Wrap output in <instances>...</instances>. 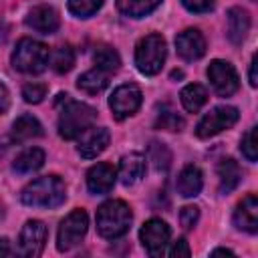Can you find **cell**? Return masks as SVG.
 <instances>
[{
    "label": "cell",
    "instance_id": "cell-1",
    "mask_svg": "<svg viewBox=\"0 0 258 258\" xmlns=\"http://www.w3.org/2000/svg\"><path fill=\"white\" fill-rule=\"evenodd\" d=\"M64 198H67V187L62 179L56 175L38 177L30 181L20 194L22 204L30 208H56L64 202Z\"/></svg>",
    "mask_w": 258,
    "mask_h": 258
},
{
    "label": "cell",
    "instance_id": "cell-2",
    "mask_svg": "<svg viewBox=\"0 0 258 258\" xmlns=\"http://www.w3.org/2000/svg\"><path fill=\"white\" fill-rule=\"evenodd\" d=\"M131 208L121 200H109L97 210V230L103 238L115 240L123 236L131 226Z\"/></svg>",
    "mask_w": 258,
    "mask_h": 258
},
{
    "label": "cell",
    "instance_id": "cell-3",
    "mask_svg": "<svg viewBox=\"0 0 258 258\" xmlns=\"http://www.w3.org/2000/svg\"><path fill=\"white\" fill-rule=\"evenodd\" d=\"M67 97H64V107L60 109V115H58V133L64 139H75L93 125L97 111L87 103L71 101Z\"/></svg>",
    "mask_w": 258,
    "mask_h": 258
},
{
    "label": "cell",
    "instance_id": "cell-4",
    "mask_svg": "<svg viewBox=\"0 0 258 258\" xmlns=\"http://www.w3.org/2000/svg\"><path fill=\"white\" fill-rule=\"evenodd\" d=\"M48 58H50V52L46 44L34 38H22L18 40L12 52V67L26 75H38L46 69Z\"/></svg>",
    "mask_w": 258,
    "mask_h": 258
},
{
    "label": "cell",
    "instance_id": "cell-5",
    "mask_svg": "<svg viewBox=\"0 0 258 258\" xmlns=\"http://www.w3.org/2000/svg\"><path fill=\"white\" fill-rule=\"evenodd\" d=\"M165 40L161 34H147L143 36L135 46V64L139 73L151 77L157 75L165 62Z\"/></svg>",
    "mask_w": 258,
    "mask_h": 258
},
{
    "label": "cell",
    "instance_id": "cell-6",
    "mask_svg": "<svg viewBox=\"0 0 258 258\" xmlns=\"http://www.w3.org/2000/svg\"><path fill=\"white\" fill-rule=\"evenodd\" d=\"M240 113L236 107H230V105H220V107H214L210 113H206L202 117V121L198 123L196 127V135L200 139H210L218 133H222L224 129H230L236 121H238Z\"/></svg>",
    "mask_w": 258,
    "mask_h": 258
},
{
    "label": "cell",
    "instance_id": "cell-7",
    "mask_svg": "<svg viewBox=\"0 0 258 258\" xmlns=\"http://www.w3.org/2000/svg\"><path fill=\"white\" fill-rule=\"evenodd\" d=\"M89 228V216L85 210H75L71 212L58 226V234H56V248L60 252H67L71 248H75L87 234Z\"/></svg>",
    "mask_w": 258,
    "mask_h": 258
},
{
    "label": "cell",
    "instance_id": "cell-8",
    "mask_svg": "<svg viewBox=\"0 0 258 258\" xmlns=\"http://www.w3.org/2000/svg\"><path fill=\"white\" fill-rule=\"evenodd\" d=\"M208 79H210L214 91H216L220 97H230V95H234V93L238 91V85H240L236 69H234L230 62L220 60V58H216V60L210 62V67H208Z\"/></svg>",
    "mask_w": 258,
    "mask_h": 258
},
{
    "label": "cell",
    "instance_id": "cell-9",
    "mask_svg": "<svg viewBox=\"0 0 258 258\" xmlns=\"http://www.w3.org/2000/svg\"><path fill=\"white\" fill-rule=\"evenodd\" d=\"M169 236H171L169 226L163 220H157V218L147 220L143 224L141 232H139L141 244H143V248L147 250L149 256H161L165 252V246L169 242Z\"/></svg>",
    "mask_w": 258,
    "mask_h": 258
},
{
    "label": "cell",
    "instance_id": "cell-10",
    "mask_svg": "<svg viewBox=\"0 0 258 258\" xmlns=\"http://www.w3.org/2000/svg\"><path fill=\"white\" fill-rule=\"evenodd\" d=\"M141 101H143V95L137 85H121L113 91L109 99V107L117 119H125L137 113V109L141 107Z\"/></svg>",
    "mask_w": 258,
    "mask_h": 258
},
{
    "label": "cell",
    "instance_id": "cell-11",
    "mask_svg": "<svg viewBox=\"0 0 258 258\" xmlns=\"http://www.w3.org/2000/svg\"><path fill=\"white\" fill-rule=\"evenodd\" d=\"M46 244V226L40 220H28L20 230L18 252L26 258H36L42 254Z\"/></svg>",
    "mask_w": 258,
    "mask_h": 258
},
{
    "label": "cell",
    "instance_id": "cell-12",
    "mask_svg": "<svg viewBox=\"0 0 258 258\" xmlns=\"http://www.w3.org/2000/svg\"><path fill=\"white\" fill-rule=\"evenodd\" d=\"M109 139H111V135H109V131H107L105 127H93V125H91L89 129H85V131L79 135L77 151H79L81 157L93 159V157H97L99 153H103V151L107 149Z\"/></svg>",
    "mask_w": 258,
    "mask_h": 258
},
{
    "label": "cell",
    "instance_id": "cell-13",
    "mask_svg": "<svg viewBox=\"0 0 258 258\" xmlns=\"http://www.w3.org/2000/svg\"><path fill=\"white\" fill-rule=\"evenodd\" d=\"M177 54L185 60H198L206 52V38L198 28H187L175 36Z\"/></svg>",
    "mask_w": 258,
    "mask_h": 258
},
{
    "label": "cell",
    "instance_id": "cell-14",
    "mask_svg": "<svg viewBox=\"0 0 258 258\" xmlns=\"http://www.w3.org/2000/svg\"><path fill=\"white\" fill-rule=\"evenodd\" d=\"M234 224L236 228L256 234L258 232V198L254 194H248L234 210Z\"/></svg>",
    "mask_w": 258,
    "mask_h": 258
},
{
    "label": "cell",
    "instance_id": "cell-15",
    "mask_svg": "<svg viewBox=\"0 0 258 258\" xmlns=\"http://www.w3.org/2000/svg\"><path fill=\"white\" fill-rule=\"evenodd\" d=\"M117 179V171L109 163H97L87 171V187L91 194H109Z\"/></svg>",
    "mask_w": 258,
    "mask_h": 258
},
{
    "label": "cell",
    "instance_id": "cell-16",
    "mask_svg": "<svg viewBox=\"0 0 258 258\" xmlns=\"http://www.w3.org/2000/svg\"><path fill=\"white\" fill-rule=\"evenodd\" d=\"M26 24L36 30V32H42V34H50L58 28L60 20H58V14L52 6H46V4H40V6H34L28 16H26Z\"/></svg>",
    "mask_w": 258,
    "mask_h": 258
},
{
    "label": "cell",
    "instance_id": "cell-17",
    "mask_svg": "<svg viewBox=\"0 0 258 258\" xmlns=\"http://www.w3.org/2000/svg\"><path fill=\"white\" fill-rule=\"evenodd\" d=\"M145 167H147L145 155H141V153L123 155V157H121V163H119L117 177L121 179V183L133 185V183H137V181L145 175Z\"/></svg>",
    "mask_w": 258,
    "mask_h": 258
},
{
    "label": "cell",
    "instance_id": "cell-18",
    "mask_svg": "<svg viewBox=\"0 0 258 258\" xmlns=\"http://www.w3.org/2000/svg\"><path fill=\"white\" fill-rule=\"evenodd\" d=\"M250 30V14L244 8H230L228 10V38L234 44H240Z\"/></svg>",
    "mask_w": 258,
    "mask_h": 258
},
{
    "label": "cell",
    "instance_id": "cell-19",
    "mask_svg": "<svg viewBox=\"0 0 258 258\" xmlns=\"http://www.w3.org/2000/svg\"><path fill=\"white\" fill-rule=\"evenodd\" d=\"M218 177H220V191L230 194L238 187V183L242 179V169L232 157H226L218 163Z\"/></svg>",
    "mask_w": 258,
    "mask_h": 258
},
{
    "label": "cell",
    "instance_id": "cell-20",
    "mask_svg": "<svg viewBox=\"0 0 258 258\" xmlns=\"http://www.w3.org/2000/svg\"><path fill=\"white\" fill-rule=\"evenodd\" d=\"M202 185H204V179H202V171L200 167L196 165H185L181 171H179V177H177V191L183 196V198H194L202 191Z\"/></svg>",
    "mask_w": 258,
    "mask_h": 258
},
{
    "label": "cell",
    "instance_id": "cell-21",
    "mask_svg": "<svg viewBox=\"0 0 258 258\" xmlns=\"http://www.w3.org/2000/svg\"><path fill=\"white\" fill-rule=\"evenodd\" d=\"M107 85H109V73H105V71H101V69H97V67H95L93 71L83 73V75L77 79V87L83 89V91L89 93V95H97V93L105 91Z\"/></svg>",
    "mask_w": 258,
    "mask_h": 258
},
{
    "label": "cell",
    "instance_id": "cell-22",
    "mask_svg": "<svg viewBox=\"0 0 258 258\" xmlns=\"http://www.w3.org/2000/svg\"><path fill=\"white\" fill-rule=\"evenodd\" d=\"M40 135H42V125L32 115H20L12 125V139L16 141H26Z\"/></svg>",
    "mask_w": 258,
    "mask_h": 258
},
{
    "label": "cell",
    "instance_id": "cell-23",
    "mask_svg": "<svg viewBox=\"0 0 258 258\" xmlns=\"http://www.w3.org/2000/svg\"><path fill=\"white\" fill-rule=\"evenodd\" d=\"M44 163V151L38 147H30L24 149L16 159H14V171L18 173H32L36 169H40Z\"/></svg>",
    "mask_w": 258,
    "mask_h": 258
},
{
    "label": "cell",
    "instance_id": "cell-24",
    "mask_svg": "<svg viewBox=\"0 0 258 258\" xmlns=\"http://www.w3.org/2000/svg\"><path fill=\"white\" fill-rule=\"evenodd\" d=\"M179 97H181V105H183L189 113L200 111V109L206 105V101H208L206 89H204L202 85H198V83H191V85L183 87L181 93H179Z\"/></svg>",
    "mask_w": 258,
    "mask_h": 258
},
{
    "label": "cell",
    "instance_id": "cell-25",
    "mask_svg": "<svg viewBox=\"0 0 258 258\" xmlns=\"http://www.w3.org/2000/svg\"><path fill=\"white\" fill-rule=\"evenodd\" d=\"M159 4H161V0H117L119 12H123L125 16H131V18H141V16L153 12Z\"/></svg>",
    "mask_w": 258,
    "mask_h": 258
},
{
    "label": "cell",
    "instance_id": "cell-26",
    "mask_svg": "<svg viewBox=\"0 0 258 258\" xmlns=\"http://www.w3.org/2000/svg\"><path fill=\"white\" fill-rule=\"evenodd\" d=\"M93 60H95V67L97 69H101V71H105L109 75L115 73V71H119V67H121L119 52L115 48H111V46H99L95 50V54H93Z\"/></svg>",
    "mask_w": 258,
    "mask_h": 258
},
{
    "label": "cell",
    "instance_id": "cell-27",
    "mask_svg": "<svg viewBox=\"0 0 258 258\" xmlns=\"http://www.w3.org/2000/svg\"><path fill=\"white\" fill-rule=\"evenodd\" d=\"M183 119L173 111L169 109L167 105H161L159 113H157V119H155V127L157 129H165V131H181L183 129Z\"/></svg>",
    "mask_w": 258,
    "mask_h": 258
},
{
    "label": "cell",
    "instance_id": "cell-28",
    "mask_svg": "<svg viewBox=\"0 0 258 258\" xmlns=\"http://www.w3.org/2000/svg\"><path fill=\"white\" fill-rule=\"evenodd\" d=\"M147 153H149V161L153 163V167L157 171H165L171 163V153L169 149L163 145V143H157V141H151L149 147H147Z\"/></svg>",
    "mask_w": 258,
    "mask_h": 258
},
{
    "label": "cell",
    "instance_id": "cell-29",
    "mask_svg": "<svg viewBox=\"0 0 258 258\" xmlns=\"http://www.w3.org/2000/svg\"><path fill=\"white\" fill-rule=\"evenodd\" d=\"M75 64V50L71 46H60L52 54V69L56 73H69Z\"/></svg>",
    "mask_w": 258,
    "mask_h": 258
},
{
    "label": "cell",
    "instance_id": "cell-30",
    "mask_svg": "<svg viewBox=\"0 0 258 258\" xmlns=\"http://www.w3.org/2000/svg\"><path fill=\"white\" fill-rule=\"evenodd\" d=\"M103 6V0H69V10L79 18L93 16Z\"/></svg>",
    "mask_w": 258,
    "mask_h": 258
},
{
    "label": "cell",
    "instance_id": "cell-31",
    "mask_svg": "<svg viewBox=\"0 0 258 258\" xmlns=\"http://www.w3.org/2000/svg\"><path fill=\"white\" fill-rule=\"evenodd\" d=\"M256 131H258V127H250V129L246 131V135L242 137V143H240V151H242V155H244L248 161H256V159H258Z\"/></svg>",
    "mask_w": 258,
    "mask_h": 258
},
{
    "label": "cell",
    "instance_id": "cell-32",
    "mask_svg": "<svg viewBox=\"0 0 258 258\" xmlns=\"http://www.w3.org/2000/svg\"><path fill=\"white\" fill-rule=\"evenodd\" d=\"M22 97L26 103H40L46 97V85L42 83H26L22 89Z\"/></svg>",
    "mask_w": 258,
    "mask_h": 258
},
{
    "label": "cell",
    "instance_id": "cell-33",
    "mask_svg": "<svg viewBox=\"0 0 258 258\" xmlns=\"http://www.w3.org/2000/svg\"><path fill=\"white\" fill-rule=\"evenodd\" d=\"M200 220V208L198 206H183L179 212V222L185 230H191Z\"/></svg>",
    "mask_w": 258,
    "mask_h": 258
},
{
    "label": "cell",
    "instance_id": "cell-34",
    "mask_svg": "<svg viewBox=\"0 0 258 258\" xmlns=\"http://www.w3.org/2000/svg\"><path fill=\"white\" fill-rule=\"evenodd\" d=\"M181 4H183L189 12H198V14L208 12V10L214 8V0H181Z\"/></svg>",
    "mask_w": 258,
    "mask_h": 258
},
{
    "label": "cell",
    "instance_id": "cell-35",
    "mask_svg": "<svg viewBox=\"0 0 258 258\" xmlns=\"http://www.w3.org/2000/svg\"><path fill=\"white\" fill-rule=\"evenodd\" d=\"M189 254H191V250H189V246H187V242H185L183 238H179L177 242H173V246H171V250H169V256H171V258L189 256Z\"/></svg>",
    "mask_w": 258,
    "mask_h": 258
},
{
    "label": "cell",
    "instance_id": "cell-36",
    "mask_svg": "<svg viewBox=\"0 0 258 258\" xmlns=\"http://www.w3.org/2000/svg\"><path fill=\"white\" fill-rule=\"evenodd\" d=\"M10 107V91L4 83H0V115H4Z\"/></svg>",
    "mask_w": 258,
    "mask_h": 258
},
{
    "label": "cell",
    "instance_id": "cell-37",
    "mask_svg": "<svg viewBox=\"0 0 258 258\" xmlns=\"http://www.w3.org/2000/svg\"><path fill=\"white\" fill-rule=\"evenodd\" d=\"M10 254H12L10 242L6 238H0V256H10Z\"/></svg>",
    "mask_w": 258,
    "mask_h": 258
},
{
    "label": "cell",
    "instance_id": "cell-38",
    "mask_svg": "<svg viewBox=\"0 0 258 258\" xmlns=\"http://www.w3.org/2000/svg\"><path fill=\"white\" fill-rule=\"evenodd\" d=\"M250 85L252 87L258 85V79H256V56H252V62H250Z\"/></svg>",
    "mask_w": 258,
    "mask_h": 258
},
{
    "label": "cell",
    "instance_id": "cell-39",
    "mask_svg": "<svg viewBox=\"0 0 258 258\" xmlns=\"http://www.w3.org/2000/svg\"><path fill=\"white\" fill-rule=\"evenodd\" d=\"M212 256H234V252L232 250H226V248H218V250L212 252Z\"/></svg>",
    "mask_w": 258,
    "mask_h": 258
}]
</instances>
